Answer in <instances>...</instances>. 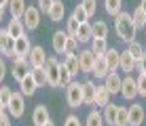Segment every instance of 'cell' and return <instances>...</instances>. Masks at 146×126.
Segmentation results:
<instances>
[{
  "instance_id": "cell-20",
  "label": "cell",
  "mask_w": 146,
  "mask_h": 126,
  "mask_svg": "<svg viewBox=\"0 0 146 126\" xmlns=\"http://www.w3.org/2000/svg\"><path fill=\"white\" fill-rule=\"evenodd\" d=\"M95 82L91 80H87V82H83V105H93L95 103Z\"/></svg>"
},
{
  "instance_id": "cell-35",
  "label": "cell",
  "mask_w": 146,
  "mask_h": 126,
  "mask_svg": "<svg viewBox=\"0 0 146 126\" xmlns=\"http://www.w3.org/2000/svg\"><path fill=\"white\" fill-rule=\"evenodd\" d=\"M108 36V25L104 21H95L93 23V38H106Z\"/></svg>"
},
{
  "instance_id": "cell-9",
  "label": "cell",
  "mask_w": 146,
  "mask_h": 126,
  "mask_svg": "<svg viewBox=\"0 0 146 126\" xmlns=\"http://www.w3.org/2000/svg\"><path fill=\"white\" fill-rule=\"evenodd\" d=\"M47 53H44L42 46H32V50H30L28 55V63L30 67H44V63H47Z\"/></svg>"
},
{
  "instance_id": "cell-13",
  "label": "cell",
  "mask_w": 146,
  "mask_h": 126,
  "mask_svg": "<svg viewBox=\"0 0 146 126\" xmlns=\"http://www.w3.org/2000/svg\"><path fill=\"white\" fill-rule=\"evenodd\" d=\"M13 48H15V38L9 36L7 29H2V32H0V55L11 57V55H13Z\"/></svg>"
},
{
  "instance_id": "cell-3",
  "label": "cell",
  "mask_w": 146,
  "mask_h": 126,
  "mask_svg": "<svg viewBox=\"0 0 146 126\" xmlns=\"http://www.w3.org/2000/svg\"><path fill=\"white\" fill-rule=\"evenodd\" d=\"M59 63L57 59H53V57H49L47 59V63H44V72H47V84L49 86H53V88H57L59 86Z\"/></svg>"
},
{
  "instance_id": "cell-7",
  "label": "cell",
  "mask_w": 146,
  "mask_h": 126,
  "mask_svg": "<svg viewBox=\"0 0 146 126\" xmlns=\"http://www.w3.org/2000/svg\"><path fill=\"white\" fill-rule=\"evenodd\" d=\"M21 21L26 25V29H30V32L36 29L40 25V8L38 7H28L26 13H23V17H21Z\"/></svg>"
},
{
  "instance_id": "cell-17",
  "label": "cell",
  "mask_w": 146,
  "mask_h": 126,
  "mask_svg": "<svg viewBox=\"0 0 146 126\" xmlns=\"http://www.w3.org/2000/svg\"><path fill=\"white\" fill-rule=\"evenodd\" d=\"M51 120V116H49V109H47V105H36L34 107V112H32V122L34 126H42L44 122H49Z\"/></svg>"
},
{
  "instance_id": "cell-54",
  "label": "cell",
  "mask_w": 146,
  "mask_h": 126,
  "mask_svg": "<svg viewBox=\"0 0 146 126\" xmlns=\"http://www.w3.org/2000/svg\"><path fill=\"white\" fill-rule=\"evenodd\" d=\"M0 32H2V29H0Z\"/></svg>"
},
{
  "instance_id": "cell-23",
  "label": "cell",
  "mask_w": 146,
  "mask_h": 126,
  "mask_svg": "<svg viewBox=\"0 0 146 126\" xmlns=\"http://www.w3.org/2000/svg\"><path fill=\"white\" fill-rule=\"evenodd\" d=\"M59 63H64L66 67L70 69V74L72 76H76L80 72V63H78V55L74 53V55H68V53H64V57H62V61Z\"/></svg>"
},
{
  "instance_id": "cell-21",
  "label": "cell",
  "mask_w": 146,
  "mask_h": 126,
  "mask_svg": "<svg viewBox=\"0 0 146 126\" xmlns=\"http://www.w3.org/2000/svg\"><path fill=\"white\" fill-rule=\"evenodd\" d=\"M51 42H53V50H55V53L64 55V53H66V42H68V32H55L53 38H51Z\"/></svg>"
},
{
  "instance_id": "cell-22",
  "label": "cell",
  "mask_w": 146,
  "mask_h": 126,
  "mask_svg": "<svg viewBox=\"0 0 146 126\" xmlns=\"http://www.w3.org/2000/svg\"><path fill=\"white\" fill-rule=\"evenodd\" d=\"M91 38H93V25L89 23V21L80 23L78 29H76V40L85 44V42H91Z\"/></svg>"
},
{
  "instance_id": "cell-27",
  "label": "cell",
  "mask_w": 146,
  "mask_h": 126,
  "mask_svg": "<svg viewBox=\"0 0 146 126\" xmlns=\"http://www.w3.org/2000/svg\"><path fill=\"white\" fill-rule=\"evenodd\" d=\"M117 112H119V105H114V103H108L106 107H104V122L110 124V126H114V122H117Z\"/></svg>"
},
{
  "instance_id": "cell-5",
  "label": "cell",
  "mask_w": 146,
  "mask_h": 126,
  "mask_svg": "<svg viewBox=\"0 0 146 126\" xmlns=\"http://www.w3.org/2000/svg\"><path fill=\"white\" fill-rule=\"evenodd\" d=\"M7 109H9V114H11V118H21L23 112H26V97H23L21 93H13Z\"/></svg>"
},
{
  "instance_id": "cell-12",
  "label": "cell",
  "mask_w": 146,
  "mask_h": 126,
  "mask_svg": "<svg viewBox=\"0 0 146 126\" xmlns=\"http://www.w3.org/2000/svg\"><path fill=\"white\" fill-rule=\"evenodd\" d=\"M36 88H38V84H36V80H34L32 72H30L26 78L19 82V93H21L23 97H32V95L36 93Z\"/></svg>"
},
{
  "instance_id": "cell-43",
  "label": "cell",
  "mask_w": 146,
  "mask_h": 126,
  "mask_svg": "<svg viewBox=\"0 0 146 126\" xmlns=\"http://www.w3.org/2000/svg\"><path fill=\"white\" fill-rule=\"evenodd\" d=\"M53 2H55V0H38V8H40V13H49V8L53 7Z\"/></svg>"
},
{
  "instance_id": "cell-14",
  "label": "cell",
  "mask_w": 146,
  "mask_h": 126,
  "mask_svg": "<svg viewBox=\"0 0 146 126\" xmlns=\"http://www.w3.org/2000/svg\"><path fill=\"white\" fill-rule=\"evenodd\" d=\"M121 84H123V78L117 74V72H110L106 78H104V86L110 90V95H117L121 93Z\"/></svg>"
},
{
  "instance_id": "cell-47",
  "label": "cell",
  "mask_w": 146,
  "mask_h": 126,
  "mask_svg": "<svg viewBox=\"0 0 146 126\" xmlns=\"http://www.w3.org/2000/svg\"><path fill=\"white\" fill-rule=\"evenodd\" d=\"M138 69H140V72H146V53L142 55V59H140V63H138Z\"/></svg>"
},
{
  "instance_id": "cell-53",
  "label": "cell",
  "mask_w": 146,
  "mask_h": 126,
  "mask_svg": "<svg viewBox=\"0 0 146 126\" xmlns=\"http://www.w3.org/2000/svg\"><path fill=\"white\" fill-rule=\"evenodd\" d=\"M144 32H146V27H144Z\"/></svg>"
},
{
  "instance_id": "cell-44",
  "label": "cell",
  "mask_w": 146,
  "mask_h": 126,
  "mask_svg": "<svg viewBox=\"0 0 146 126\" xmlns=\"http://www.w3.org/2000/svg\"><path fill=\"white\" fill-rule=\"evenodd\" d=\"M64 126H83V124H80L78 116H68L66 122H64Z\"/></svg>"
},
{
  "instance_id": "cell-52",
  "label": "cell",
  "mask_w": 146,
  "mask_h": 126,
  "mask_svg": "<svg viewBox=\"0 0 146 126\" xmlns=\"http://www.w3.org/2000/svg\"><path fill=\"white\" fill-rule=\"evenodd\" d=\"M42 126H55V124H53V122H51V120H49V122H44V124H42Z\"/></svg>"
},
{
  "instance_id": "cell-25",
  "label": "cell",
  "mask_w": 146,
  "mask_h": 126,
  "mask_svg": "<svg viewBox=\"0 0 146 126\" xmlns=\"http://www.w3.org/2000/svg\"><path fill=\"white\" fill-rule=\"evenodd\" d=\"M104 57H106V63H108V69L110 72H117L119 63H121V53L117 48H108L106 53H104Z\"/></svg>"
},
{
  "instance_id": "cell-51",
  "label": "cell",
  "mask_w": 146,
  "mask_h": 126,
  "mask_svg": "<svg viewBox=\"0 0 146 126\" xmlns=\"http://www.w3.org/2000/svg\"><path fill=\"white\" fill-rule=\"evenodd\" d=\"M9 2H11V0H0V4H2V7H9Z\"/></svg>"
},
{
  "instance_id": "cell-48",
  "label": "cell",
  "mask_w": 146,
  "mask_h": 126,
  "mask_svg": "<svg viewBox=\"0 0 146 126\" xmlns=\"http://www.w3.org/2000/svg\"><path fill=\"white\" fill-rule=\"evenodd\" d=\"M4 112H7V105H4L2 99H0V114H4Z\"/></svg>"
},
{
  "instance_id": "cell-6",
  "label": "cell",
  "mask_w": 146,
  "mask_h": 126,
  "mask_svg": "<svg viewBox=\"0 0 146 126\" xmlns=\"http://www.w3.org/2000/svg\"><path fill=\"white\" fill-rule=\"evenodd\" d=\"M76 55H78L80 72H83V74H91V69H93V63H95V57H98V55H95L91 48H83V50H78Z\"/></svg>"
},
{
  "instance_id": "cell-2",
  "label": "cell",
  "mask_w": 146,
  "mask_h": 126,
  "mask_svg": "<svg viewBox=\"0 0 146 126\" xmlns=\"http://www.w3.org/2000/svg\"><path fill=\"white\" fill-rule=\"evenodd\" d=\"M66 101L70 107H80L83 105V84L70 82L66 86Z\"/></svg>"
},
{
  "instance_id": "cell-39",
  "label": "cell",
  "mask_w": 146,
  "mask_h": 126,
  "mask_svg": "<svg viewBox=\"0 0 146 126\" xmlns=\"http://www.w3.org/2000/svg\"><path fill=\"white\" fill-rule=\"evenodd\" d=\"M135 80H138V95L146 97V72H140V76Z\"/></svg>"
},
{
  "instance_id": "cell-29",
  "label": "cell",
  "mask_w": 146,
  "mask_h": 126,
  "mask_svg": "<svg viewBox=\"0 0 146 126\" xmlns=\"http://www.w3.org/2000/svg\"><path fill=\"white\" fill-rule=\"evenodd\" d=\"M91 50H93L95 55H104L108 50L106 38H91Z\"/></svg>"
},
{
  "instance_id": "cell-46",
  "label": "cell",
  "mask_w": 146,
  "mask_h": 126,
  "mask_svg": "<svg viewBox=\"0 0 146 126\" xmlns=\"http://www.w3.org/2000/svg\"><path fill=\"white\" fill-rule=\"evenodd\" d=\"M7 63H4V59H0V82H2L4 78H7Z\"/></svg>"
},
{
  "instance_id": "cell-8",
  "label": "cell",
  "mask_w": 146,
  "mask_h": 126,
  "mask_svg": "<svg viewBox=\"0 0 146 126\" xmlns=\"http://www.w3.org/2000/svg\"><path fill=\"white\" fill-rule=\"evenodd\" d=\"M30 50H32V44H30V38L26 34L15 40V48H13V57L15 59H28Z\"/></svg>"
},
{
  "instance_id": "cell-49",
  "label": "cell",
  "mask_w": 146,
  "mask_h": 126,
  "mask_svg": "<svg viewBox=\"0 0 146 126\" xmlns=\"http://www.w3.org/2000/svg\"><path fill=\"white\" fill-rule=\"evenodd\" d=\"M4 8H7V7H2V4H0V21H2V17H4Z\"/></svg>"
},
{
  "instance_id": "cell-41",
  "label": "cell",
  "mask_w": 146,
  "mask_h": 126,
  "mask_svg": "<svg viewBox=\"0 0 146 126\" xmlns=\"http://www.w3.org/2000/svg\"><path fill=\"white\" fill-rule=\"evenodd\" d=\"M80 4H83V8L87 11L89 17H93V15H95V7H98L95 0H80Z\"/></svg>"
},
{
  "instance_id": "cell-10",
  "label": "cell",
  "mask_w": 146,
  "mask_h": 126,
  "mask_svg": "<svg viewBox=\"0 0 146 126\" xmlns=\"http://www.w3.org/2000/svg\"><path fill=\"white\" fill-rule=\"evenodd\" d=\"M30 72H32V67H30L28 59H15V63H13V67H11V76L17 80V82H21Z\"/></svg>"
},
{
  "instance_id": "cell-30",
  "label": "cell",
  "mask_w": 146,
  "mask_h": 126,
  "mask_svg": "<svg viewBox=\"0 0 146 126\" xmlns=\"http://www.w3.org/2000/svg\"><path fill=\"white\" fill-rule=\"evenodd\" d=\"M131 19H133V25H135V29H144V27H146V13H144L140 7L133 11Z\"/></svg>"
},
{
  "instance_id": "cell-33",
  "label": "cell",
  "mask_w": 146,
  "mask_h": 126,
  "mask_svg": "<svg viewBox=\"0 0 146 126\" xmlns=\"http://www.w3.org/2000/svg\"><path fill=\"white\" fill-rule=\"evenodd\" d=\"M114 126H129V107H119Z\"/></svg>"
},
{
  "instance_id": "cell-15",
  "label": "cell",
  "mask_w": 146,
  "mask_h": 126,
  "mask_svg": "<svg viewBox=\"0 0 146 126\" xmlns=\"http://www.w3.org/2000/svg\"><path fill=\"white\" fill-rule=\"evenodd\" d=\"M144 118H146L144 107L140 103H133L131 107H129V126H140L144 122Z\"/></svg>"
},
{
  "instance_id": "cell-40",
  "label": "cell",
  "mask_w": 146,
  "mask_h": 126,
  "mask_svg": "<svg viewBox=\"0 0 146 126\" xmlns=\"http://www.w3.org/2000/svg\"><path fill=\"white\" fill-rule=\"evenodd\" d=\"M78 21H76V19H74V17H68L66 19V32L70 34V36H76V29H78Z\"/></svg>"
},
{
  "instance_id": "cell-19",
  "label": "cell",
  "mask_w": 146,
  "mask_h": 126,
  "mask_svg": "<svg viewBox=\"0 0 146 126\" xmlns=\"http://www.w3.org/2000/svg\"><path fill=\"white\" fill-rule=\"evenodd\" d=\"M91 74H95V78H106V76L110 74L108 63H106V57H104V55H98V57H95V63H93Z\"/></svg>"
},
{
  "instance_id": "cell-42",
  "label": "cell",
  "mask_w": 146,
  "mask_h": 126,
  "mask_svg": "<svg viewBox=\"0 0 146 126\" xmlns=\"http://www.w3.org/2000/svg\"><path fill=\"white\" fill-rule=\"evenodd\" d=\"M11 97H13V90H11V86H0V99H2V103H4V105H9Z\"/></svg>"
},
{
  "instance_id": "cell-11",
  "label": "cell",
  "mask_w": 146,
  "mask_h": 126,
  "mask_svg": "<svg viewBox=\"0 0 146 126\" xmlns=\"http://www.w3.org/2000/svg\"><path fill=\"white\" fill-rule=\"evenodd\" d=\"M138 63H140V61L133 57L131 53H129L127 48H125V50H121V63H119V67L123 69V72L131 74L133 69H138Z\"/></svg>"
},
{
  "instance_id": "cell-26",
  "label": "cell",
  "mask_w": 146,
  "mask_h": 126,
  "mask_svg": "<svg viewBox=\"0 0 146 126\" xmlns=\"http://www.w3.org/2000/svg\"><path fill=\"white\" fill-rule=\"evenodd\" d=\"M9 8H11V17L21 19L23 13H26V8H28V4H26V0H11V2H9Z\"/></svg>"
},
{
  "instance_id": "cell-45",
  "label": "cell",
  "mask_w": 146,
  "mask_h": 126,
  "mask_svg": "<svg viewBox=\"0 0 146 126\" xmlns=\"http://www.w3.org/2000/svg\"><path fill=\"white\" fill-rule=\"evenodd\" d=\"M0 126H11V114H0Z\"/></svg>"
},
{
  "instance_id": "cell-38",
  "label": "cell",
  "mask_w": 146,
  "mask_h": 126,
  "mask_svg": "<svg viewBox=\"0 0 146 126\" xmlns=\"http://www.w3.org/2000/svg\"><path fill=\"white\" fill-rule=\"evenodd\" d=\"M78 50V40H76V36H70L68 34V42H66V53L68 55H74Z\"/></svg>"
},
{
  "instance_id": "cell-34",
  "label": "cell",
  "mask_w": 146,
  "mask_h": 126,
  "mask_svg": "<svg viewBox=\"0 0 146 126\" xmlns=\"http://www.w3.org/2000/svg\"><path fill=\"white\" fill-rule=\"evenodd\" d=\"M32 76H34V80H36L38 88L47 84V72H44V67H32Z\"/></svg>"
},
{
  "instance_id": "cell-24",
  "label": "cell",
  "mask_w": 146,
  "mask_h": 126,
  "mask_svg": "<svg viewBox=\"0 0 146 126\" xmlns=\"http://www.w3.org/2000/svg\"><path fill=\"white\" fill-rule=\"evenodd\" d=\"M110 97H112V95H110V90L104 86H98V90H95V107H106V105L110 103Z\"/></svg>"
},
{
  "instance_id": "cell-50",
  "label": "cell",
  "mask_w": 146,
  "mask_h": 126,
  "mask_svg": "<svg viewBox=\"0 0 146 126\" xmlns=\"http://www.w3.org/2000/svg\"><path fill=\"white\" fill-rule=\"evenodd\" d=\"M140 8H142V11L146 13V0H142V2H140Z\"/></svg>"
},
{
  "instance_id": "cell-18",
  "label": "cell",
  "mask_w": 146,
  "mask_h": 126,
  "mask_svg": "<svg viewBox=\"0 0 146 126\" xmlns=\"http://www.w3.org/2000/svg\"><path fill=\"white\" fill-rule=\"evenodd\" d=\"M47 17L51 19L53 23H59L64 17H66V7H64V2H62V0H55V2H53V7L49 8Z\"/></svg>"
},
{
  "instance_id": "cell-36",
  "label": "cell",
  "mask_w": 146,
  "mask_h": 126,
  "mask_svg": "<svg viewBox=\"0 0 146 126\" xmlns=\"http://www.w3.org/2000/svg\"><path fill=\"white\" fill-rule=\"evenodd\" d=\"M72 17L76 19L78 23H85V21H89V15H87V11L83 8V4H76V7H74V11H72Z\"/></svg>"
},
{
  "instance_id": "cell-16",
  "label": "cell",
  "mask_w": 146,
  "mask_h": 126,
  "mask_svg": "<svg viewBox=\"0 0 146 126\" xmlns=\"http://www.w3.org/2000/svg\"><path fill=\"white\" fill-rule=\"evenodd\" d=\"M7 32H9V36L11 38H21L23 34H26V25H23V21L21 19H15V17H11V21L7 23Z\"/></svg>"
},
{
  "instance_id": "cell-31",
  "label": "cell",
  "mask_w": 146,
  "mask_h": 126,
  "mask_svg": "<svg viewBox=\"0 0 146 126\" xmlns=\"http://www.w3.org/2000/svg\"><path fill=\"white\" fill-rule=\"evenodd\" d=\"M121 4H123V0H104V8H106V13L112 15V17H117L121 13Z\"/></svg>"
},
{
  "instance_id": "cell-32",
  "label": "cell",
  "mask_w": 146,
  "mask_h": 126,
  "mask_svg": "<svg viewBox=\"0 0 146 126\" xmlns=\"http://www.w3.org/2000/svg\"><path fill=\"white\" fill-rule=\"evenodd\" d=\"M72 78H74V76L70 74V69L62 63V65H59V86H62V88H66L68 84L72 82Z\"/></svg>"
},
{
  "instance_id": "cell-28",
  "label": "cell",
  "mask_w": 146,
  "mask_h": 126,
  "mask_svg": "<svg viewBox=\"0 0 146 126\" xmlns=\"http://www.w3.org/2000/svg\"><path fill=\"white\" fill-rule=\"evenodd\" d=\"M104 116L98 112V109H91V112L87 114V118H85V126H104Z\"/></svg>"
},
{
  "instance_id": "cell-4",
  "label": "cell",
  "mask_w": 146,
  "mask_h": 126,
  "mask_svg": "<svg viewBox=\"0 0 146 126\" xmlns=\"http://www.w3.org/2000/svg\"><path fill=\"white\" fill-rule=\"evenodd\" d=\"M119 95L125 101H131V99L138 97V80H135L131 74H127L123 78V84H121V93Z\"/></svg>"
},
{
  "instance_id": "cell-37",
  "label": "cell",
  "mask_w": 146,
  "mask_h": 126,
  "mask_svg": "<svg viewBox=\"0 0 146 126\" xmlns=\"http://www.w3.org/2000/svg\"><path fill=\"white\" fill-rule=\"evenodd\" d=\"M127 50H129V53L133 55L135 59H138V61L142 59V55H144V46H142L140 42H135V40H133V42H129V44H127Z\"/></svg>"
},
{
  "instance_id": "cell-1",
  "label": "cell",
  "mask_w": 146,
  "mask_h": 126,
  "mask_svg": "<svg viewBox=\"0 0 146 126\" xmlns=\"http://www.w3.org/2000/svg\"><path fill=\"white\" fill-rule=\"evenodd\" d=\"M114 29H117V34H119V38L123 40V42H133L135 40V25H133V19H131V15L129 13H123L121 11L117 17H114Z\"/></svg>"
}]
</instances>
